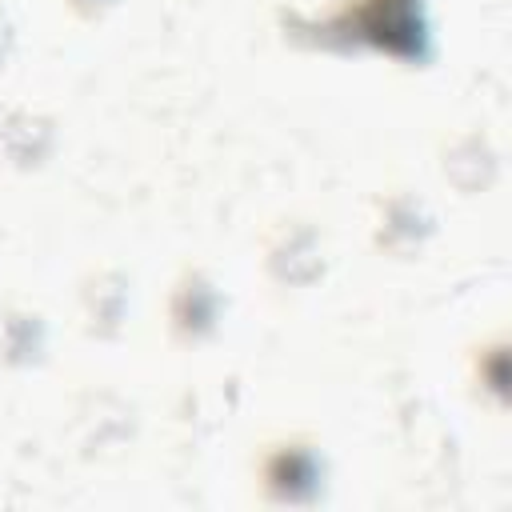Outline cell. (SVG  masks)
Returning a JSON list of instances; mask_svg holds the SVG:
<instances>
[{
  "label": "cell",
  "instance_id": "cell-1",
  "mask_svg": "<svg viewBox=\"0 0 512 512\" xmlns=\"http://www.w3.org/2000/svg\"><path fill=\"white\" fill-rule=\"evenodd\" d=\"M276 28L308 52H376L404 68L432 60L428 0H332L324 8H280Z\"/></svg>",
  "mask_w": 512,
  "mask_h": 512
},
{
  "label": "cell",
  "instance_id": "cell-2",
  "mask_svg": "<svg viewBox=\"0 0 512 512\" xmlns=\"http://www.w3.org/2000/svg\"><path fill=\"white\" fill-rule=\"evenodd\" d=\"M328 456L312 432H276L252 452V480L268 508H312L328 492Z\"/></svg>",
  "mask_w": 512,
  "mask_h": 512
},
{
  "label": "cell",
  "instance_id": "cell-3",
  "mask_svg": "<svg viewBox=\"0 0 512 512\" xmlns=\"http://www.w3.org/2000/svg\"><path fill=\"white\" fill-rule=\"evenodd\" d=\"M140 436V408L112 384H88L68 404V440L80 460H120Z\"/></svg>",
  "mask_w": 512,
  "mask_h": 512
},
{
  "label": "cell",
  "instance_id": "cell-4",
  "mask_svg": "<svg viewBox=\"0 0 512 512\" xmlns=\"http://www.w3.org/2000/svg\"><path fill=\"white\" fill-rule=\"evenodd\" d=\"M260 272L284 292H304L328 272V236L312 216H280L260 232Z\"/></svg>",
  "mask_w": 512,
  "mask_h": 512
},
{
  "label": "cell",
  "instance_id": "cell-5",
  "mask_svg": "<svg viewBox=\"0 0 512 512\" xmlns=\"http://www.w3.org/2000/svg\"><path fill=\"white\" fill-rule=\"evenodd\" d=\"M228 312L220 280L204 264H180L164 292V332L176 348H200L216 340Z\"/></svg>",
  "mask_w": 512,
  "mask_h": 512
},
{
  "label": "cell",
  "instance_id": "cell-6",
  "mask_svg": "<svg viewBox=\"0 0 512 512\" xmlns=\"http://www.w3.org/2000/svg\"><path fill=\"white\" fill-rule=\"evenodd\" d=\"M436 236L432 204L412 188H380L372 200V248L388 260H416Z\"/></svg>",
  "mask_w": 512,
  "mask_h": 512
},
{
  "label": "cell",
  "instance_id": "cell-7",
  "mask_svg": "<svg viewBox=\"0 0 512 512\" xmlns=\"http://www.w3.org/2000/svg\"><path fill=\"white\" fill-rule=\"evenodd\" d=\"M76 316L88 340H120L132 316V272L120 264H92L76 280Z\"/></svg>",
  "mask_w": 512,
  "mask_h": 512
},
{
  "label": "cell",
  "instance_id": "cell-8",
  "mask_svg": "<svg viewBox=\"0 0 512 512\" xmlns=\"http://www.w3.org/2000/svg\"><path fill=\"white\" fill-rule=\"evenodd\" d=\"M60 148V120L32 104L0 112V160L12 172H40Z\"/></svg>",
  "mask_w": 512,
  "mask_h": 512
},
{
  "label": "cell",
  "instance_id": "cell-9",
  "mask_svg": "<svg viewBox=\"0 0 512 512\" xmlns=\"http://www.w3.org/2000/svg\"><path fill=\"white\" fill-rule=\"evenodd\" d=\"M440 176L460 196H480L500 176V148L484 128H460L440 140Z\"/></svg>",
  "mask_w": 512,
  "mask_h": 512
},
{
  "label": "cell",
  "instance_id": "cell-10",
  "mask_svg": "<svg viewBox=\"0 0 512 512\" xmlns=\"http://www.w3.org/2000/svg\"><path fill=\"white\" fill-rule=\"evenodd\" d=\"M52 328L48 316L32 304L8 300L0 304V368L4 372H28L48 360Z\"/></svg>",
  "mask_w": 512,
  "mask_h": 512
},
{
  "label": "cell",
  "instance_id": "cell-11",
  "mask_svg": "<svg viewBox=\"0 0 512 512\" xmlns=\"http://www.w3.org/2000/svg\"><path fill=\"white\" fill-rule=\"evenodd\" d=\"M468 384L472 396L484 400L492 412L508 408V384H512V360H508V340L504 332L480 340L468 348Z\"/></svg>",
  "mask_w": 512,
  "mask_h": 512
},
{
  "label": "cell",
  "instance_id": "cell-12",
  "mask_svg": "<svg viewBox=\"0 0 512 512\" xmlns=\"http://www.w3.org/2000/svg\"><path fill=\"white\" fill-rule=\"evenodd\" d=\"M16 44H20V28H16V16H12L8 0H0V76L8 72L12 56H16Z\"/></svg>",
  "mask_w": 512,
  "mask_h": 512
},
{
  "label": "cell",
  "instance_id": "cell-13",
  "mask_svg": "<svg viewBox=\"0 0 512 512\" xmlns=\"http://www.w3.org/2000/svg\"><path fill=\"white\" fill-rule=\"evenodd\" d=\"M80 24H96V20H104L120 0H60Z\"/></svg>",
  "mask_w": 512,
  "mask_h": 512
},
{
  "label": "cell",
  "instance_id": "cell-14",
  "mask_svg": "<svg viewBox=\"0 0 512 512\" xmlns=\"http://www.w3.org/2000/svg\"><path fill=\"white\" fill-rule=\"evenodd\" d=\"M0 236H4V232H0Z\"/></svg>",
  "mask_w": 512,
  "mask_h": 512
}]
</instances>
